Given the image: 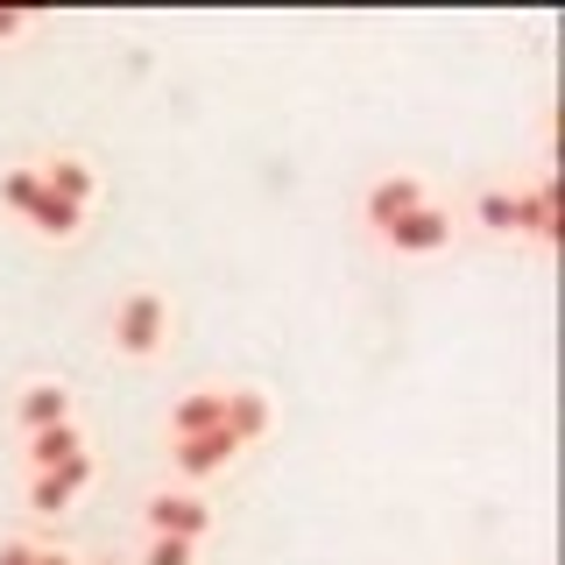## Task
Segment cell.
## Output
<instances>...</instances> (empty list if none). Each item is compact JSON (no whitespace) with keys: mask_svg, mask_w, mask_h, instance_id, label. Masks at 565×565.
<instances>
[{"mask_svg":"<svg viewBox=\"0 0 565 565\" xmlns=\"http://www.w3.org/2000/svg\"><path fill=\"white\" fill-rule=\"evenodd\" d=\"M35 191H43V177H35V170H8V177H0V199H8L14 212H29Z\"/></svg>","mask_w":565,"mask_h":565,"instance_id":"cell-15","label":"cell"},{"mask_svg":"<svg viewBox=\"0 0 565 565\" xmlns=\"http://www.w3.org/2000/svg\"><path fill=\"white\" fill-rule=\"evenodd\" d=\"M141 565H191V544L184 537H149V558Z\"/></svg>","mask_w":565,"mask_h":565,"instance_id":"cell-16","label":"cell"},{"mask_svg":"<svg viewBox=\"0 0 565 565\" xmlns=\"http://www.w3.org/2000/svg\"><path fill=\"white\" fill-rule=\"evenodd\" d=\"M29 220H35V234H50V241H71V234H78V205L50 199V191H35V199H29Z\"/></svg>","mask_w":565,"mask_h":565,"instance_id":"cell-13","label":"cell"},{"mask_svg":"<svg viewBox=\"0 0 565 565\" xmlns=\"http://www.w3.org/2000/svg\"><path fill=\"white\" fill-rule=\"evenodd\" d=\"M220 431L234 438V446H255V438L269 431V403H262L255 388H226V417H220Z\"/></svg>","mask_w":565,"mask_h":565,"instance_id":"cell-10","label":"cell"},{"mask_svg":"<svg viewBox=\"0 0 565 565\" xmlns=\"http://www.w3.org/2000/svg\"><path fill=\"white\" fill-rule=\"evenodd\" d=\"M382 241L396 247V255H431V247H446V241H452V220H446L438 205H417V212H403V220L388 226Z\"/></svg>","mask_w":565,"mask_h":565,"instance_id":"cell-3","label":"cell"},{"mask_svg":"<svg viewBox=\"0 0 565 565\" xmlns=\"http://www.w3.org/2000/svg\"><path fill=\"white\" fill-rule=\"evenodd\" d=\"M22 29H29V14H0V43H14Z\"/></svg>","mask_w":565,"mask_h":565,"instance_id":"cell-17","label":"cell"},{"mask_svg":"<svg viewBox=\"0 0 565 565\" xmlns=\"http://www.w3.org/2000/svg\"><path fill=\"white\" fill-rule=\"evenodd\" d=\"M220 417H226V388H191V403H177V411H170V446L220 431Z\"/></svg>","mask_w":565,"mask_h":565,"instance_id":"cell-5","label":"cell"},{"mask_svg":"<svg viewBox=\"0 0 565 565\" xmlns=\"http://www.w3.org/2000/svg\"><path fill=\"white\" fill-rule=\"evenodd\" d=\"M417 205H424V184H417V177H382V184L367 191V226L388 234V226H396L403 212H417Z\"/></svg>","mask_w":565,"mask_h":565,"instance_id":"cell-7","label":"cell"},{"mask_svg":"<svg viewBox=\"0 0 565 565\" xmlns=\"http://www.w3.org/2000/svg\"><path fill=\"white\" fill-rule=\"evenodd\" d=\"M35 565H71V558H57V552H35Z\"/></svg>","mask_w":565,"mask_h":565,"instance_id":"cell-19","label":"cell"},{"mask_svg":"<svg viewBox=\"0 0 565 565\" xmlns=\"http://www.w3.org/2000/svg\"><path fill=\"white\" fill-rule=\"evenodd\" d=\"M14 417H22V431H50V424H71V388L64 382H29L22 396H14Z\"/></svg>","mask_w":565,"mask_h":565,"instance_id":"cell-4","label":"cell"},{"mask_svg":"<svg viewBox=\"0 0 565 565\" xmlns=\"http://www.w3.org/2000/svg\"><path fill=\"white\" fill-rule=\"evenodd\" d=\"M78 452H85L78 417H71V424H50V431H35V438H29V467H35V473H57V467H71Z\"/></svg>","mask_w":565,"mask_h":565,"instance_id":"cell-8","label":"cell"},{"mask_svg":"<svg viewBox=\"0 0 565 565\" xmlns=\"http://www.w3.org/2000/svg\"><path fill=\"white\" fill-rule=\"evenodd\" d=\"M85 473H93V452H78V459H71V467H57V473H35V481H29V509H35V516H57L71 494L85 488Z\"/></svg>","mask_w":565,"mask_h":565,"instance_id":"cell-6","label":"cell"},{"mask_svg":"<svg viewBox=\"0 0 565 565\" xmlns=\"http://www.w3.org/2000/svg\"><path fill=\"white\" fill-rule=\"evenodd\" d=\"M241 446L226 431H205V438H184V446H177V473H191V481H205V473H220L226 459H234Z\"/></svg>","mask_w":565,"mask_h":565,"instance_id":"cell-12","label":"cell"},{"mask_svg":"<svg viewBox=\"0 0 565 565\" xmlns=\"http://www.w3.org/2000/svg\"><path fill=\"white\" fill-rule=\"evenodd\" d=\"M35 177H43L50 199H64V205H78V212H85V199L99 191V184H93V163H78V156H50Z\"/></svg>","mask_w":565,"mask_h":565,"instance_id":"cell-9","label":"cell"},{"mask_svg":"<svg viewBox=\"0 0 565 565\" xmlns=\"http://www.w3.org/2000/svg\"><path fill=\"white\" fill-rule=\"evenodd\" d=\"M0 565H35V552H29V544H8V552H0Z\"/></svg>","mask_w":565,"mask_h":565,"instance_id":"cell-18","label":"cell"},{"mask_svg":"<svg viewBox=\"0 0 565 565\" xmlns=\"http://www.w3.org/2000/svg\"><path fill=\"white\" fill-rule=\"evenodd\" d=\"M516 226H523L530 241H544V247L558 241V177H544L530 199H516Z\"/></svg>","mask_w":565,"mask_h":565,"instance_id":"cell-11","label":"cell"},{"mask_svg":"<svg viewBox=\"0 0 565 565\" xmlns=\"http://www.w3.org/2000/svg\"><path fill=\"white\" fill-rule=\"evenodd\" d=\"M141 516H149V530L156 537H205V523H212V509L199 502V494H149V509H141Z\"/></svg>","mask_w":565,"mask_h":565,"instance_id":"cell-2","label":"cell"},{"mask_svg":"<svg viewBox=\"0 0 565 565\" xmlns=\"http://www.w3.org/2000/svg\"><path fill=\"white\" fill-rule=\"evenodd\" d=\"M163 340H170V297L163 290H128L120 311H114V347L128 353V361H149Z\"/></svg>","mask_w":565,"mask_h":565,"instance_id":"cell-1","label":"cell"},{"mask_svg":"<svg viewBox=\"0 0 565 565\" xmlns=\"http://www.w3.org/2000/svg\"><path fill=\"white\" fill-rule=\"evenodd\" d=\"M473 220H481L488 234H516V199H509V191H481V199H473Z\"/></svg>","mask_w":565,"mask_h":565,"instance_id":"cell-14","label":"cell"}]
</instances>
